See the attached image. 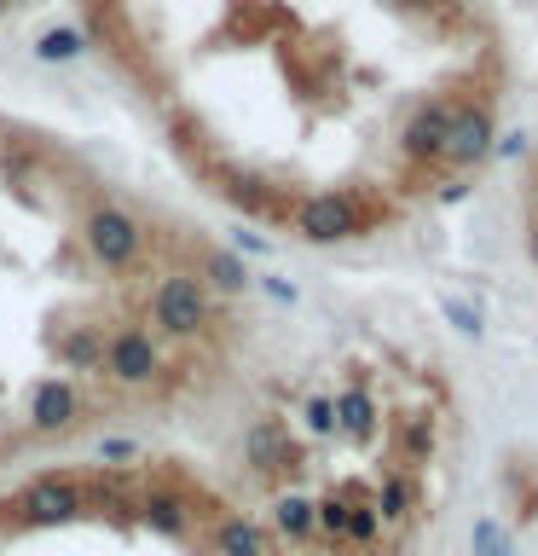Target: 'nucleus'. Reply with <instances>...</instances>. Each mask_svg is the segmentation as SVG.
<instances>
[{
  "instance_id": "1",
  "label": "nucleus",
  "mask_w": 538,
  "mask_h": 556,
  "mask_svg": "<svg viewBox=\"0 0 538 556\" xmlns=\"http://www.w3.org/2000/svg\"><path fill=\"white\" fill-rule=\"evenodd\" d=\"M290 226L302 232L307 243H336V238H354L371 226V208H364L359 191H312L290 208Z\"/></svg>"
},
{
  "instance_id": "2",
  "label": "nucleus",
  "mask_w": 538,
  "mask_h": 556,
  "mask_svg": "<svg viewBox=\"0 0 538 556\" xmlns=\"http://www.w3.org/2000/svg\"><path fill=\"white\" fill-rule=\"evenodd\" d=\"M151 319L168 337H197V330L215 319V302H208V285L191 273H168L163 285L151 290Z\"/></svg>"
},
{
  "instance_id": "3",
  "label": "nucleus",
  "mask_w": 538,
  "mask_h": 556,
  "mask_svg": "<svg viewBox=\"0 0 538 556\" xmlns=\"http://www.w3.org/2000/svg\"><path fill=\"white\" fill-rule=\"evenodd\" d=\"M87 250L104 273H128L139 255H145V226H139L128 208L116 203H99L93 215H87Z\"/></svg>"
},
{
  "instance_id": "4",
  "label": "nucleus",
  "mask_w": 538,
  "mask_h": 556,
  "mask_svg": "<svg viewBox=\"0 0 538 556\" xmlns=\"http://www.w3.org/2000/svg\"><path fill=\"white\" fill-rule=\"evenodd\" d=\"M99 371H111V382H121V389H145V382H156V371H163V348L151 342V330L128 325L104 342Z\"/></svg>"
},
{
  "instance_id": "5",
  "label": "nucleus",
  "mask_w": 538,
  "mask_h": 556,
  "mask_svg": "<svg viewBox=\"0 0 538 556\" xmlns=\"http://www.w3.org/2000/svg\"><path fill=\"white\" fill-rule=\"evenodd\" d=\"M12 510H17V521H29V528H52V521L81 516V486L59 481V476H41V481H29L24 493H17Z\"/></svg>"
},
{
  "instance_id": "6",
  "label": "nucleus",
  "mask_w": 538,
  "mask_h": 556,
  "mask_svg": "<svg viewBox=\"0 0 538 556\" xmlns=\"http://www.w3.org/2000/svg\"><path fill=\"white\" fill-rule=\"evenodd\" d=\"M243 458L255 464V476H290L295 469V441H290V429L278 424V417H255L249 429H243Z\"/></svg>"
},
{
  "instance_id": "7",
  "label": "nucleus",
  "mask_w": 538,
  "mask_h": 556,
  "mask_svg": "<svg viewBox=\"0 0 538 556\" xmlns=\"http://www.w3.org/2000/svg\"><path fill=\"white\" fill-rule=\"evenodd\" d=\"M451 111H458V104H446V99L417 104L411 122H406V134H399V151H406L411 163H440V156H446V128H451Z\"/></svg>"
},
{
  "instance_id": "8",
  "label": "nucleus",
  "mask_w": 538,
  "mask_h": 556,
  "mask_svg": "<svg viewBox=\"0 0 538 556\" xmlns=\"http://www.w3.org/2000/svg\"><path fill=\"white\" fill-rule=\"evenodd\" d=\"M486 151H492V111H486V104H458V111H451V128H446V163L475 168Z\"/></svg>"
},
{
  "instance_id": "9",
  "label": "nucleus",
  "mask_w": 538,
  "mask_h": 556,
  "mask_svg": "<svg viewBox=\"0 0 538 556\" xmlns=\"http://www.w3.org/2000/svg\"><path fill=\"white\" fill-rule=\"evenodd\" d=\"M76 417H81L76 382H64V377L35 382V394H29V429L35 434H64V429H76Z\"/></svg>"
},
{
  "instance_id": "10",
  "label": "nucleus",
  "mask_w": 538,
  "mask_h": 556,
  "mask_svg": "<svg viewBox=\"0 0 538 556\" xmlns=\"http://www.w3.org/2000/svg\"><path fill=\"white\" fill-rule=\"evenodd\" d=\"M330 417H336V429L347 434V441H371L376 429V394L371 389H342L336 400H330Z\"/></svg>"
},
{
  "instance_id": "11",
  "label": "nucleus",
  "mask_w": 538,
  "mask_h": 556,
  "mask_svg": "<svg viewBox=\"0 0 538 556\" xmlns=\"http://www.w3.org/2000/svg\"><path fill=\"white\" fill-rule=\"evenodd\" d=\"M59 359L69 371H99L104 365V325H69L59 337Z\"/></svg>"
},
{
  "instance_id": "12",
  "label": "nucleus",
  "mask_w": 538,
  "mask_h": 556,
  "mask_svg": "<svg viewBox=\"0 0 538 556\" xmlns=\"http://www.w3.org/2000/svg\"><path fill=\"white\" fill-rule=\"evenodd\" d=\"M139 516H145L151 533H168V539L185 533V498L168 493V486H163V493H145V498H139Z\"/></svg>"
},
{
  "instance_id": "13",
  "label": "nucleus",
  "mask_w": 538,
  "mask_h": 556,
  "mask_svg": "<svg viewBox=\"0 0 538 556\" xmlns=\"http://www.w3.org/2000/svg\"><path fill=\"white\" fill-rule=\"evenodd\" d=\"M215 545H220V556H272L267 533H260V528H249V521H220Z\"/></svg>"
},
{
  "instance_id": "14",
  "label": "nucleus",
  "mask_w": 538,
  "mask_h": 556,
  "mask_svg": "<svg viewBox=\"0 0 538 556\" xmlns=\"http://www.w3.org/2000/svg\"><path fill=\"white\" fill-rule=\"evenodd\" d=\"M411 504H417V493H411V481L399 476V469H394V476H382V493H376V504H371L382 521H406Z\"/></svg>"
},
{
  "instance_id": "15",
  "label": "nucleus",
  "mask_w": 538,
  "mask_h": 556,
  "mask_svg": "<svg viewBox=\"0 0 538 556\" xmlns=\"http://www.w3.org/2000/svg\"><path fill=\"white\" fill-rule=\"evenodd\" d=\"M272 521H278V533L307 539V533H312V498H302V493H284V498L272 504Z\"/></svg>"
},
{
  "instance_id": "16",
  "label": "nucleus",
  "mask_w": 538,
  "mask_h": 556,
  "mask_svg": "<svg viewBox=\"0 0 538 556\" xmlns=\"http://www.w3.org/2000/svg\"><path fill=\"white\" fill-rule=\"evenodd\" d=\"M203 273L215 278L220 290H243V285H249V267H243L238 255H226V250H203Z\"/></svg>"
},
{
  "instance_id": "17",
  "label": "nucleus",
  "mask_w": 538,
  "mask_h": 556,
  "mask_svg": "<svg viewBox=\"0 0 538 556\" xmlns=\"http://www.w3.org/2000/svg\"><path fill=\"white\" fill-rule=\"evenodd\" d=\"M469 545H475V556H510V533H503L492 516H481L475 528H469Z\"/></svg>"
},
{
  "instance_id": "18",
  "label": "nucleus",
  "mask_w": 538,
  "mask_h": 556,
  "mask_svg": "<svg viewBox=\"0 0 538 556\" xmlns=\"http://www.w3.org/2000/svg\"><path fill=\"white\" fill-rule=\"evenodd\" d=\"M312 528L330 533V539H342L347 533V498H319V504H312Z\"/></svg>"
},
{
  "instance_id": "19",
  "label": "nucleus",
  "mask_w": 538,
  "mask_h": 556,
  "mask_svg": "<svg viewBox=\"0 0 538 556\" xmlns=\"http://www.w3.org/2000/svg\"><path fill=\"white\" fill-rule=\"evenodd\" d=\"M376 533H382V516L371 504H347V539H354V545H371Z\"/></svg>"
},
{
  "instance_id": "20",
  "label": "nucleus",
  "mask_w": 538,
  "mask_h": 556,
  "mask_svg": "<svg viewBox=\"0 0 538 556\" xmlns=\"http://www.w3.org/2000/svg\"><path fill=\"white\" fill-rule=\"evenodd\" d=\"M399 452H406V458H428V452H434V429H428V417H411V424L399 429Z\"/></svg>"
},
{
  "instance_id": "21",
  "label": "nucleus",
  "mask_w": 538,
  "mask_h": 556,
  "mask_svg": "<svg viewBox=\"0 0 538 556\" xmlns=\"http://www.w3.org/2000/svg\"><path fill=\"white\" fill-rule=\"evenodd\" d=\"M35 52H41V59H76V52H81V35H76V29H47Z\"/></svg>"
},
{
  "instance_id": "22",
  "label": "nucleus",
  "mask_w": 538,
  "mask_h": 556,
  "mask_svg": "<svg viewBox=\"0 0 538 556\" xmlns=\"http://www.w3.org/2000/svg\"><path fill=\"white\" fill-rule=\"evenodd\" d=\"M446 319L463 330V337H481V313L469 307V302H458V295H446Z\"/></svg>"
},
{
  "instance_id": "23",
  "label": "nucleus",
  "mask_w": 538,
  "mask_h": 556,
  "mask_svg": "<svg viewBox=\"0 0 538 556\" xmlns=\"http://www.w3.org/2000/svg\"><path fill=\"white\" fill-rule=\"evenodd\" d=\"M307 424H312V429H336V417H330V400H312V406H307Z\"/></svg>"
},
{
  "instance_id": "24",
  "label": "nucleus",
  "mask_w": 538,
  "mask_h": 556,
  "mask_svg": "<svg viewBox=\"0 0 538 556\" xmlns=\"http://www.w3.org/2000/svg\"><path fill=\"white\" fill-rule=\"evenodd\" d=\"M99 458H133L128 441H99Z\"/></svg>"
},
{
  "instance_id": "25",
  "label": "nucleus",
  "mask_w": 538,
  "mask_h": 556,
  "mask_svg": "<svg viewBox=\"0 0 538 556\" xmlns=\"http://www.w3.org/2000/svg\"><path fill=\"white\" fill-rule=\"evenodd\" d=\"M527 255H533V267H538V215H533V226H527Z\"/></svg>"
},
{
  "instance_id": "26",
  "label": "nucleus",
  "mask_w": 538,
  "mask_h": 556,
  "mask_svg": "<svg viewBox=\"0 0 538 556\" xmlns=\"http://www.w3.org/2000/svg\"><path fill=\"white\" fill-rule=\"evenodd\" d=\"M0 12H7V0H0Z\"/></svg>"
}]
</instances>
